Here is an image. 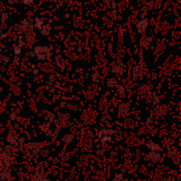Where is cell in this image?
<instances>
[{"label":"cell","instance_id":"8fae6325","mask_svg":"<svg viewBox=\"0 0 181 181\" xmlns=\"http://www.w3.org/2000/svg\"><path fill=\"white\" fill-rule=\"evenodd\" d=\"M54 61L56 62L57 68L58 69L59 72L63 73V72H65V71L67 70L68 65H67V63L65 62V61L63 60L62 56H61L60 54H58V55H57V56L54 57Z\"/></svg>","mask_w":181,"mask_h":181},{"label":"cell","instance_id":"d590c367","mask_svg":"<svg viewBox=\"0 0 181 181\" xmlns=\"http://www.w3.org/2000/svg\"><path fill=\"white\" fill-rule=\"evenodd\" d=\"M66 101H61L60 102V106H59V108H61V109H64V108H65V107L67 106L66 105Z\"/></svg>","mask_w":181,"mask_h":181},{"label":"cell","instance_id":"ffe728a7","mask_svg":"<svg viewBox=\"0 0 181 181\" xmlns=\"http://www.w3.org/2000/svg\"><path fill=\"white\" fill-rule=\"evenodd\" d=\"M91 79H92V81L94 82L95 84H99L101 82L100 74H99L97 69L95 68V66H93L92 70H91Z\"/></svg>","mask_w":181,"mask_h":181},{"label":"cell","instance_id":"603a6c76","mask_svg":"<svg viewBox=\"0 0 181 181\" xmlns=\"http://www.w3.org/2000/svg\"><path fill=\"white\" fill-rule=\"evenodd\" d=\"M51 31H52V26L50 25V23L44 24V25L43 26V27L40 29V33H41V35H42V36H50Z\"/></svg>","mask_w":181,"mask_h":181},{"label":"cell","instance_id":"74e56055","mask_svg":"<svg viewBox=\"0 0 181 181\" xmlns=\"http://www.w3.org/2000/svg\"><path fill=\"white\" fill-rule=\"evenodd\" d=\"M5 45L2 44L1 42H0V54H2L3 52H4V50H5Z\"/></svg>","mask_w":181,"mask_h":181},{"label":"cell","instance_id":"484cf974","mask_svg":"<svg viewBox=\"0 0 181 181\" xmlns=\"http://www.w3.org/2000/svg\"><path fill=\"white\" fill-rule=\"evenodd\" d=\"M117 87V92L119 95L121 96H125L127 94V88L125 86H123V85H118L116 86Z\"/></svg>","mask_w":181,"mask_h":181},{"label":"cell","instance_id":"60d3db41","mask_svg":"<svg viewBox=\"0 0 181 181\" xmlns=\"http://www.w3.org/2000/svg\"><path fill=\"white\" fill-rule=\"evenodd\" d=\"M179 36H180V33H179V32H177V33L175 34L174 38L176 40H179Z\"/></svg>","mask_w":181,"mask_h":181},{"label":"cell","instance_id":"52a82bcc","mask_svg":"<svg viewBox=\"0 0 181 181\" xmlns=\"http://www.w3.org/2000/svg\"><path fill=\"white\" fill-rule=\"evenodd\" d=\"M7 146L13 148V149H18L19 146V135L15 133H9L6 137Z\"/></svg>","mask_w":181,"mask_h":181},{"label":"cell","instance_id":"f1b7e54d","mask_svg":"<svg viewBox=\"0 0 181 181\" xmlns=\"http://www.w3.org/2000/svg\"><path fill=\"white\" fill-rule=\"evenodd\" d=\"M151 44H152V39L149 36H147V37L144 38L143 42H142V44H143L144 47H148Z\"/></svg>","mask_w":181,"mask_h":181},{"label":"cell","instance_id":"f35d334b","mask_svg":"<svg viewBox=\"0 0 181 181\" xmlns=\"http://www.w3.org/2000/svg\"><path fill=\"white\" fill-rule=\"evenodd\" d=\"M121 31L123 32V35H124V36H127V34H128V32H127V29H126V28H124V27H122V28H121Z\"/></svg>","mask_w":181,"mask_h":181},{"label":"cell","instance_id":"e575fe53","mask_svg":"<svg viewBox=\"0 0 181 181\" xmlns=\"http://www.w3.org/2000/svg\"><path fill=\"white\" fill-rule=\"evenodd\" d=\"M153 122H154V117L152 115H149L148 119H147V123L150 124V123H153Z\"/></svg>","mask_w":181,"mask_h":181},{"label":"cell","instance_id":"7bdbcfd3","mask_svg":"<svg viewBox=\"0 0 181 181\" xmlns=\"http://www.w3.org/2000/svg\"><path fill=\"white\" fill-rule=\"evenodd\" d=\"M3 36H4V32H3V29L0 27V38L3 37Z\"/></svg>","mask_w":181,"mask_h":181},{"label":"cell","instance_id":"bcb514c9","mask_svg":"<svg viewBox=\"0 0 181 181\" xmlns=\"http://www.w3.org/2000/svg\"><path fill=\"white\" fill-rule=\"evenodd\" d=\"M1 91H2V88L0 87V93H1Z\"/></svg>","mask_w":181,"mask_h":181},{"label":"cell","instance_id":"2e32d148","mask_svg":"<svg viewBox=\"0 0 181 181\" xmlns=\"http://www.w3.org/2000/svg\"><path fill=\"white\" fill-rule=\"evenodd\" d=\"M149 158L152 162H162V155L161 153V150H158V151H152L149 152Z\"/></svg>","mask_w":181,"mask_h":181},{"label":"cell","instance_id":"ba28073f","mask_svg":"<svg viewBox=\"0 0 181 181\" xmlns=\"http://www.w3.org/2000/svg\"><path fill=\"white\" fill-rule=\"evenodd\" d=\"M173 109H174L173 103H164L163 105H158V106H156V112L157 114H159L161 116H163V115H165V114L170 112V111H172Z\"/></svg>","mask_w":181,"mask_h":181},{"label":"cell","instance_id":"cb8c5ba5","mask_svg":"<svg viewBox=\"0 0 181 181\" xmlns=\"http://www.w3.org/2000/svg\"><path fill=\"white\" fill-rule=\"evenodd\" d=\"M147 148L149 150V152H152V151H158V150H161V148L158 144L155 142V141H149L147 142Z\"/></svg>","mask_w":181,"mask_h":181},{"label":"cell","instance_id":"277c9868","mask_svg":"<svg viewBox=\"0 0 181 181\" xmlns=\"http://www.w3.org/2000/svg\"><path fill=\"white\" fill-rule=\"evenodd\" d=\"M13 156V149L7 146L6 148H0V167H8L12 163Z\"/></svg>","mask_w":181,"mask_h":181},{"label":"cell","instance_id":"836d02e7","mask_svg":"<svg viewBox=\"0 0 181 181\" xmlns=\"http://www.w3.org/2000/svg\"><path fill=\"white\" fill-rule=\"evenodd\" d=\"M23 2H24V4L27 5V6H31L34 5V2H35V0H23Z\"/></svg>","mask_w":181,"mask_h":181},{"label":"cell","instance_id":"e0dca14e","mask_svg":"<svg viewBox=\"0 0 181 181\" xmlns=\"http://www.w3.org/2000/svg\"><path fill=\"white\" fill-rule=\"evenodd\" d=\"M142 68L141 66V65H137L136 66H134L133 68V74H132V80L133 81H136L140 78L142 76Z\"/></svg>","mask_w":181,"mask_h":181},{"label":"cell","instance_id":"9c48e42d","mask_svg":"<svg viewBox=\"0 0 181 181\" xmlns=\"http://www.w3.org/2000/svg\"><path fill=\"white\" fill-rule=\"evenodd\" d=\"M60 141L63 144L66 145V146H71V145H74L77 142V137L74 133H69L65 134L62 137V139L60 140Z\"/></svg>","mask_w":181,"mask_h":181},{"label":"cell","instance_id":"7402d4cb","mask_svg":"<svg viewBox=\"0 0 181 181\" xmlns=\"http://www.w3.org/2000/svg\"><path fill=\"white\" fill-rule=\"evenodd\" d=\"M139 87H140V89L146 95H149V94L151 93L152 86L147 84L146 82H143V81L140 82V83H139Z\"/></svg>","mask_w":181,"mask_h":181},{"label":"cell","instance_id":"83f0119b","mask_svg":"<svg viewBox=\"0 0 181 181\" xmlns=\"http://www.w3.org/2000/svg\"><path fill=\"white\" fill-rule=\"evenodd\" d=\"M0 19H1V22H2L3 24H6L7 21H8V19H9V15H8V13L4 12V13L1 14Z\"/></svg>","mask_w":181,"mask_h":181},{"label":"cell","instance_id":"7c38bea8","mask_svg":"<svg viewBox=\"0 0 181 181\" xmlns=\"http://www.w3.org/2000/svg\"><path fill=\"white\" fill-rule=\"evenodd\" d=\"M111 71L113 74L118 75L119 77H123L125 74V67L122 63H116L113 65V66L111 69Z\"/></svg>","mask_w":181,"mask_h":181},{"label":"cell","instance_id":"1f68e13d","mask_svg":"<svg viewBox=\"0 0 181 181\" xmlns=\"http://www.w3.org/2000/svg\"><path fill=\"white\" fill-rule=\"evenodd\" d=\"M112 15H113V17H114V19H115V20L116 21H118V22H119L121 19H122V16L120 15V13H119V12H113L112 13Z\"/></svg>","mask_w":181,"mask_h":181},{"label":"cell","instance_id":"3957f363","mask_svg":"<svg viewBox=\"0 0 181 181\" xmlns=\"http://www.w3.org/2000/svg\"><path fill=\"white\" fill-rule=\"evenodd\" d=\"M116 133V130L113 129L111 125L100 126L98 128V141L101 144H106L112 141L113 136Z\"/></svg>","mask_w":181,"mask_h":181},{"label":"cell","instance_id":"5bb4252c","mask_svg":"<svg viewBox=\"0 0 181 181\" xmlns=\"http://www.w3.org/2000/svg\"><path fill=\"white\" fill-rule=\"evenodd\" d=\"M13 56H14V60L16 61V63L18 64L19 61L21 60V55H22V48L19 45V44L17 42H15L13 44Z\"/></svg>","mask_w":181,"mask_h":181},{"label":"cell","instance_id":"b9f144b4","mask_svg":"<svg viewBox=\"0 0 181 181\" xmlns=\"http://www.w3.org/2000/svg\"><path fill=\"white\" fill-rule=\"evenodd\" d=\"M133 65V59H130V60L128 61V65H129V66L131 67Z\"/></svg>","mask_w":181,"mask_h":181},{"label":"cell","instance_id":"6da1fadb","mask_svg":"<svg viewBox=\"0 0 181 181\" xmlns=\"http://www.w3.org/2000/svg\"><path fill=\"white\" fill-rule=\"evenodd\" d=\"M42 131L47 137L50 138L52 141H55L58 133L60 131V124L59 120L56 115L52 112H48L45 115L44 121L40 125Z\"/></svg>","mask_w":181,"mask_h":181},{"label":"cell","instance_id":"4fadbf2b","mask_svg":"<svg viewBox=\"0 0 181 181\" xmlns=\"http://www.w3.org/2000/svg\"><path fill=\"white\" fill-rule=\"evenodd\" d=\"M26 36V44H34L37 41V36H36V32L34 30V27L31 28L30 30L25 32Z\"/></svg>","mask_w":181,"mask_h":181},{"label":"cell","instance_id":"30bf717a","mask_svg":"<svg viewBox=\"0 0 181 181\" xmlns=\"http://www.w3.org/2000/svg\"><path fill=\"white\" fill-rule=\"evenodd\" d=\"M118 112H119V116L121 118L125 119L130 115V112H131L130 105L128 103H120L119 105V108H118Z\"/></svg>","mask_w":181,"mask_h":181},{"label":"cell","instance_id":"ac0fdd59","mask_svg":"<svg viewBox=\"0 0 181 181\" xmlns=\"http://www.w3.org/2000/svg\"><path fill=\"white\" fill-rule=\"evenodd\" d=\"M19 29L23 30L24 32L28 31L33 28V21L29 19H24L21 23H19Z\"/></svg>","mask_w":181,"mask_h":181},{"label":"cell","instance_id":"4dcf8cb0","mask_svg":"<svg viewBox=\"0 0 181 181\" xmlns=\"http://www.w3.org/2000/svg\"><path fill=\"white\" fill-rule=\"evenodd\" d=\"M8 119L10 121H15L17 119V113L14 112H11L8 115Z\"/></svg>","mask_w":181,"mask_h":181},{"label":"cell","instance_id":"d4e9b609","mask_svg":"<svg viewBox=\"0 0 181 181\" xmlns=\"http://www.w3.org/2000/svg\"><path fill=\"white\" fill-rule=\"evenodd\" d=\"M167 156H168V157H170V158H171V159L175 160L176 156H177V157H179V150H178V149H177L176 147H174V146H173V147H171V148L169 149Z\"/></svg>","mask_w":181,"mask_h":181},{"label":"cell","instance_id":"ab89813d","mask_svg":"<svg viewBox=\"0 0 181 181\" xmlns=\"http://www.w3.org/2000/svg\"><path fill=\"white\" fill-rule=\"evenodd\" d=\"M32 70H33V74L34 75H37L39 74V70L37 68H34Z\"/></svg>","mask_w":181,"mask_h":181},{"label":"cell","instance_id":"f546056e","mask_svg":"<svg viewBox=\"0 0 181 181\" xmlns=\"http://www.w3.org/2000/svg\"><path fill=\"white\" fill-rule=\"evenodd\" d=\"M0 60H1V62H3L4 64H8V63L10 62L9 57L6 56V55H5V54H2V55L0 56Z\"/></svg>","mask_w":181,"mask_h":181},{"label":"cell","instance_id":"44dd1931","mask_svg":"<svg viewBox=\"0 0 181 181\" xmlns=\"http://www.w3.org/2000/svg\"><path fill=\"white\" fill-rule=\"evenodd\" d=\"M12 173H11V169L9 167H5L3 168V171L1 172V179L4 181H9L12 178Z\"/></svg>","mask_w":181,"mask_h":181},{"label":"cell","instance_id":"d6a6232c","mask_svg":"<svg viewBox=\"0 0 181 181\" xmlns=\"http://www.w3.org/2000/svg\"><path fill=\"white\" fill-rule=\"evenodd\" d=\"M40 156L43 158V159H44V158H46L47 156H48V151H46V150H44V149H41V151H40Z\"/></svg>","mask_w":181,"mask_h":181},{"label":"cell","instance_id":"5b68a950","mask_svg":"<svg viewBox=\"0 0 181 181\" xmlns=\"http://www.w3.org/2000/svg\"><path fill=\"white\" fill-rule=\"evenodd\" d=\"M41 149H42V143L37 141H29L26 143L24 146V151L29 156H36L40 153Z\"/></svg>","mask_w":181,"mask_h":181},{"label":"cell","instance_id":"f6af8a7d","mask_svg":"<svg viewBox=\"0 0 181 181\" xmlns=\"http://www.w3.org/2000/svg\"><path fill=\"white\" fill-rule=\"evenodd\" d=\"M18 0H8V2L10 3V4H13V3H16Z\"/></svg>","mask_w":181,"mask_h":181},{"label":"cell","instance_id":"9a60e30c","mask_svg":"<svg viewBox=\"0 0 181 181\" xmlns=\"http://www.w3.org/2000/svg\"><path fill=\"white\" fill-rule=\"evenodd\" d=\"M149 98L151 103H153V105L158 106L162 103V96L158 92H151L149 94Z\"/></svg>","mask_w":181,"mask_h":181},{"label":"cell","instance_id":"8992f818","mask_svg":"<svg viewBox=\"0 0 181 181\" xmlns=\"http://www.w3.org/2000/svg\"><path fill=\"white\" fill-rule=\"evenodd\" d=\"M149 19H148V16L146 13L142 14L141 16L140 19H138V21L135 24V29L139 34H144L145 32L147 31L148 27H149Z\"/></svg>","mask_w":181,"mask_h":181},{"label":"cell","instance_id":"d6986e66","mask_svg":"<svg viewBox=\"0 0 181 181\" xmlns=\"http://www.w3.org/2000/svg\"><path fill=\"white\" fill-rule=\"evenodd\" d=\"M45 24V19L42 17H36L33 21V27L36 28L40 31V29L43 27V26Z\"/></svg>","mask_w":181,"mask_h":181},{"label":"cell","instance_id":"4316f807","mask_svg":"<svg viewBox=\"0 0 181 181\" xmlns=\"http://www.w3.org/2000/svg\"><path fill=\"white\" fill-rule=\"evenodd\" d=\"M118 85V82H117V80L115 79V78H110V79H108V81H107V87H109V88H112V87H116Z\"/></svg>","mask_w":181,"mask_h":181},{"label":"cell","instance_id":"7a4b0ae2","mask_svg":"<svg viewBox=\"0 0 181 181\" xmlns=\"http://www.w3.org/2000/svg\"><path fill=\"white\" fill-rule=\"evenodd\" d=\"M28 55L31 58H35L40 62H45L51 58L52 50L47 45H39V46H35L29 51Z\"/></svg>","mask_w":181,"mask_h":181},{"label":"cell","instance_id":"8d00e7d4","mask_svg":"<svg viewBox=\"0 0 181 181\" xmlns=\"http://www.w3.org/2000/svg\"><path fill=\"white\" fill-rule=\"evenodd\" d=\"M25 142H26L25 138L19 137V145H23V144H25Z\"/></svg>","mask_w":181,"mask_h":181},{"label":"cell","instance_id":"ee69618b","mask_svg":"<svg viewBox=\"0 0 181 181\" xmlns=\"http://www.w3.org/2000/svg\"><path fill=\"white\" fill-rule=\"evenodd\" d=\"M138 144H139V145H143L144 141H143V140H139V141H138Z\"/></svg>","mask_w":181,"mask_h":181}]
</instances>
